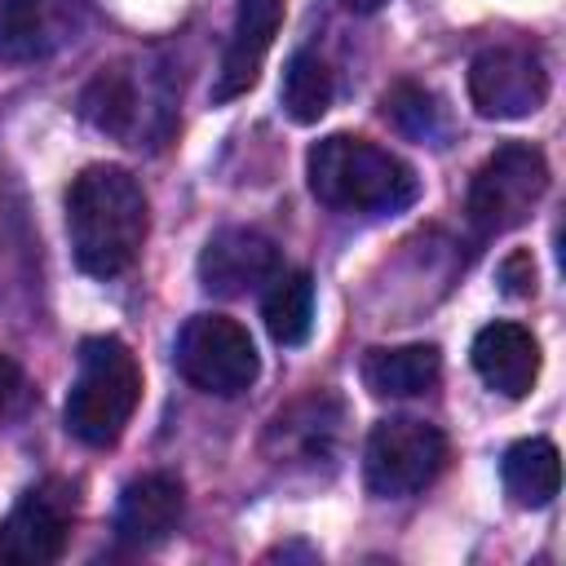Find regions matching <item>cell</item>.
Returning <instances> with one entry per match:
<instances>
[{"label": "cell", "mask_w": 566, "mask_h": 566, "mask_svg": "<svg viewBox=\"0 0 566 566\" xmlns=\"http://www.w3.org/2000/svg\"><path fill=\"white\" fill-rule=\"evenodd\" d=\"M500 283L509 296H535V261L531 252H513L500 261Z\"/></svg>", "instance_id": "21"}, {"label": "cell", "mask_w": 566, "mask_h": 566, "mask_svg": "<svg viewBox=\"0 0 566 566\" xmlns=\"http://www.w3.org/2000/svg\"><path fill=\"white\" fill-rule=\"evenodd\" d=\"M380 111H385V119H389V124H394L402 137L433 142V137L442 133V111H438V97H433L429 88L411 84V80H402V84L385 88Z\"/></svg>", "instance_id": "20"}, {"label": "cell", "mask_w": 566, "mask_h": 566, "mask_svg": "<svg viewBox=\"0 0 566 566\" xmlns=\"http://www.w3.org/2000/svg\"><path fill=\"white\" fill-rule=\"evenodd\" d=\"M142 402V367L119 336H88L80 345L66 394V433L84 447H115Z\"/></svg>", "instance_id": "3"}, {"label": "cell", "mask_w": 566, "mask_h": 566, "mask_svg": "<svg viewBox=\"0 0 566 566\" xmlns=\"http://www.w3.org/2000/svg\"><path fill=\"white\" fill-rule=\"evenodd\" d=\"M75 495L66 482L49 478L40 486H27L22 500L0 522V566H49L66 548Z\"/></svg>", "instance_id": "8"}, {"label": "cell", "mask_w": 566, "mask_h": 566, "mask_svg": "<svg viewBox=\"0 0 566 566\" xmlns=\"http://www.w3.org/2000/svg\"><path fill=\"white\" fill-rule=\"evenodd\" d=\"M150 203L142 181L119 164H88L66 190L71 256L93 279L124 274L146 243Z\"/></svg>", "instance_id": "1"}, {"label": "cell", "mask_w": 566, "mask_h": 566, "mask_svg": "<svg viewBox=\"0 0 566 566\" xmlns=\"http://www.w3.org/2000/svg\"><path fill=\"white\" fill-rule=\"evenodd\" d=\"M340 4H345V9H354V13H376L385 0H340Z\"/></svg>", "instance_id": "23"}, {"label": "cell", "mask_w": 566, "mask_h": 566, "mask_svg": "<svg viewBox=\"0 0 566 566\" xmlns=\"http://www.w3.org/2000/svg\"><path fill=\"white\" fill-rule=\"evenodd\" d=\"M261 318L279 345H305L314 327V279L305 270H279L265 287Z\"/></svg>", "instance_id": "17"}, {"label": "cell", "mask_w": 566, "mask_h": 566, "mask_svg": "<svg viewBox=\"0 0 566 566\" xmlns=\"http://www.w3.org/2000/svg\"><path fill=\"white\" fill-rule=\"evenodd\" d=\"M177 367L181 376L217 398H234L243 394L261 363H256V345L248 336V327H239L226 314H195L186 318L181 336H177Z\"/></svg>", "instance_id": "6"}, {"label": "cell", "mask_w": 566, "mask_h": 566, "mask_svg": "<svg viewBox=\"0 0 566 566\" xmlns=\"http://www.w3.org/2000/svg\"><path fill=\"white\" fill-rule=\"evenodd\" d=\"M442 376V354L433 345H394V349H367L363 358V385L376 398H416L433 389Z\"/></svg>", "instance_id": "15"}, {"label": "cell", "mask_w": 566, "mask_h": 566, "mask_svg": "<svg viewBox=\"0 0 566 566\" xmlns=\"http://www.w3.org/2000/svg\"><path fill=\"white\" fill-rule=\"evenodd\" d=\"M340 420H345V411L332 394H310L270 420L265 451L279 464H305V469H318V460L332 464V455L340 447Z\"/></svg>", "instance_id": "12"}, {"label": "cell", "mask_w": 566, "mask_h": 566, "mask_svg": "<svg viewBox=\"0 0 566 566\" xmlns=\"http://www.w3.org/2000/svg\"><path fill=\"white\" fill-rule=\"evenodd\" d=\"M279 27H283V0H239L234 4V27H230V40L221 53V71L212 80L217 106L243 97L256 84L261 62H265Z\"/></svg>", "instance_id": "11"}, {"label": "cell", "mask_w": 566, "mask_h": 566, "mask_svg": "<svg viewBox=\"0 0 566 566\" xmlns=\"http://www.w3.org/2000/svg\"><path fill=\"white\" fill-rule=\"evenodd\" d=\"M80 0H0V62H40L80 40Z\"/></svg>", "instance_id": "9"}, {"label": "cell", "mask_w": 566, "mask_h": 566, "mask_svg": "<svg viewBox=\"0 0 566 566\" xmlns=\"http://www.w3.org/2000/svg\"><path fill=\"white\" fill-rule=\"evenodd\" d=\"M305 172H310L314 199L336 212H367V217L402 212L420 195L411 164H402L394 150L354 133H332L314 142Z\"/></svg>", "instance_id": "2"}, {"label": "cell", "mask_w": 566, "mask_h": 566, "mask_svg": "<svg viewBox=\"0 0 566 566\" xmlns=\"http://www.w3.org/2000/svg\"><path fill=\"white\" fill-rule=\"evenodd\" d=\"M80 115L106 137H133V128H137V84L128 80V71L124 66H102L80 93Z\"/></svg>", "instance_id": "18"}, {"label": "cell", "mask_w": 566, "mask_h": 566, "mask_svg": "<svg viewBox=\"0 0 566 566\" xmlns=\"http://www.w3.org/2000/svg\"><path fill=\"white\" fill-rule=\"evenodd\" d=\"M186 513V491L172 473H142L119 491L115 504V535L133 548H150L177 531Z\"/></svg>", "instance_id": "14"}, {"label": "cell", "mask_w": 566, "mask_h": 566, "mask_svg": "<svg viewBox=\"0 0 566 566\" xmlns=\"http://www.w3.org/2000/svg\"><path fill=\"white\" fill-rule=\"evenodd\" d=\"M473 371L504 398H526L539 376V340L522 323H486L473 336Z\"/></svg>", "instance_id": "13"}, {"label": "cell", "mask_w": 566, "mask_h": 566, "mask_svg": "<svg viewBox=\"0 0 566 566\" xmlns=\"http://www.w3.org/2000/svg\"><path fill=\"white\" fill-rule=\"evenodd\" d=\"M332 66L310 53V49H296L283 66V84H279V102H283V115L292 124H318L332 106Z\"/></svg>", "instance_id": "19"}, {"label": "cell", "mask_w": 566, "mask_h": 566, "mask_svg": "<svg viewBox=\"0 0 566 566\" xmlns=\"http://www.w3.org/2000/svg\"><path fill=\"white\" fill-rule=\"evenodd\" d=\"M548 97L544 57L526 44H491L469 62V102L486 119H526Z\"/></svg>", "instance_id": "7"}, {"label": "cell", "mask_w": 566, "mask_h": 566, "mask_svg": "<svg viewBox=\"0 0 566 566\" xmlns=\"http://www.w3.org/2000/svg\"><path fill=\"white\" fill-rule=\"evenodd\" d=\"M544 190H548V164H544L539 146L504 142L473 172L464 208H469V221L478 234H504V230H517L522 221H531Z\"/></svg>", "instance_id": "4"}, {"label": "cell", "mask_w": 566, "mask_h": 566, "mask_svg": "<svg viewBox=\"0 0 566 566\" xmlns=\"http://www.w3.org/2000/svg\"><path fill=\"white\" fill-rule=\"evenodd\" d=\"M18 389H22V367H18L9 354H0V420L9 416V407H13Z\"/></svg>", "instance_id": "22"}, {"label": "cell", "mask_w": 566, "mask_h": 566, "mask_svg": "<svg viewBox=\"0 0 566 566\" xmlns=\"http://www.w3.org/2000/svg\"><path fill=\"white\" fill-rule=\"evenodd\" d=\"M274 274H279V248L252 226H226L199 252V283L212 296H248Z\"/></svg>", "instance_id": "10"}, {"label": "cell", "mask_w": 566, "mask_h": 566, "mask_svg": "<svg viewBox=\"0 0 566 566\" xmlns=\"http://www.w3.org/2000/svg\"><path fill=\"white\" fill-rule=\"evenodd\" d=\"M447 464V433L429 420L389 416L376 420L363 447V482L380 500H402L424 491Z\"/></svg>", "instance_id": "5"}, {"label": "cell", "mask_w": 566, "mask_h": 566, "mask_svg": "<svg viewBox=\"0 0 566 566\" xmlns=\"http://www.w3.org/2000/svg\"><path fill=\"white\" fill-rule=\"evenodd\" d=\"M500 482L504 495L517 509H544L557 486H562V464H557V447L548 438H522L504 451L500 460Z\"/></svg>", "instance_id": "16"}]
</instances>
